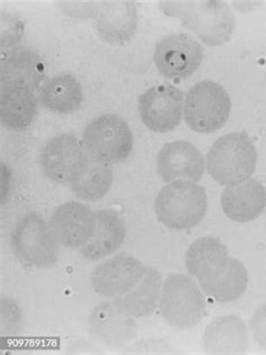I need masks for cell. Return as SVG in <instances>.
Returning <instances> with one entry per match:
<instances>
[{"instance_id":"83f0119b","label":"cell","mask_w":266,"mask_h":355,"mask_svg":"<svg viewBox=\"0 0 266 355\" xmlns=\"http://www.w3.org/2000/svg\"><path fill=\"white\" fill-rule=\"evenodd\" d=\"M249 329L258 347L266 351V304L255 311Z\"/></svg>"},{"instance_id":"cb8c5ba5","label":"cell","mask_w":266,"mask_h":355,"mask_svg":"<svg viewBox=\"0 0 266 355\" xmlns=\"http://www.w3.org/2000/svg\"><path fill=\"white\" fill-rule=\"evenodd\" d=\"M44 74L41 58L26 48L15 49L1 62V83L25 85L35 90Z\"/></svg>"},{"instance_id":"ba28073f","label":"cell","mask_w":266,"mask_h":355,"mask_svg":"<svg viewBox=\"0 0 266 355\" xmlns=\"http://www.w3.org/2000/svg\"><path fill=\"white\" fill-rule=\"evenodd\" d=\"M89 166L90 159L82 141L69 134L53 137L41 153L42 170L57 184H73L86 173Z\"/></svg>"},{"instance_id":"d6986e66","label":"cell","mask_w":266,"mask_h":355,"mask_svg":"<svg viewBox=\"0 0 266 355\" xmlns=\"http://www.w3.org/2000/svg\"><path fill=\"white\" fill-rule=\"evenodd\" d=\"M126 235L123 219L109 209L96 211V227L91 239L80 249L81 254L88 260H99L121 248Z\"/></svg>"},{"instance_id":"e0dca14e","label":"cell","mask_w":266,"mask_h":355,"mask_svg":"<svg viewBox=\"0 0 266 355\" xmlns=\"http://www.w3.org/2000/svg\"><path fill=\"white\" fill-rule=\"evenodd\" d=\"M139 23L136 5L127 0L103 1L96 17L101 39L110 44H124L133 37Z\"/></svg>"},{"instance_id":"2e32d148","label":"cell","mask_w":266,"mask_h":355,"mask_svg":"<svg viewBox=\"0 0 266 355\" xmlns=\"http://www.w3.org/2000/svg\"><path fill=\"white\" fill-rule=\"evenodd\" d=\"M202 342L208 354H244L249 347V329L240 317L225 315L206 327Z\"/></svg>"},{"instance_id":"30bf717a","label":"cell","mask_w":266,"mask_h":355,"mask_svg":"<svg viewBox=\"0 0 266 355\" xmlns=\"http://www.w3.org/2000/svg\"><path fill=\"white\" fill-rule=\"evenodd\" d=\"M184 110V92L172 85L151 87L139 98L143 124L155 133H168L177 128L182 121Z\"/></svg>"},{"instance_id":"484cf974","label":"cell","mask_w":266,"mask_h":355,"mask_svg":"<svg viewBox=\"0 0 266 355\" xmlns=\"http://www.w3.org/2000/svg\"><path fill=\"white\" fill-rule=\"evenodd\" d=\"M59 8L62 9L63 12L70 17L86 18L97 17L103 6V1H57Z\"/></svg>"},{"instance_id":"7c38bea8","label":"cell","mask_w":266,"mask_h":355,"mask_svg":"<svg viewBox=\"0 0 266 355\" xmlns=\"http://www.w3.org/2000/svg\"><path fill=\"white\" fill-rule=\"evenodd\" d=\"M157 166L159 175L168 184L179 180L198 182L204 177L206 159L193 143L175 141L161 148Z\"/></svg>"},{"instance_id":"ffe728a7","label":"cell","mask_w":266,"mask_h":355,"mask_svg":"<svg viewBox=\"0 0 266 355\" xmlns=\"http://www.w3.org/2000/svg\"><path fill=\"white\" fill-rule=\"evenodd\" d=\"M226 246L216 237L204 236L189 246L186 253V266L197 280L211 278L226 269L229 262Z\"/></svg>"},{"instance_id":"44dd1931","label":"cell","mask_w":266,"mask_h":355,"mask_svg":"<svg viewBox=\"0 0 266 355\" xmlns=\"http://www.w3.org/2000/svg\"><path fill=\"white\" fill-rule=\"evenodd\" d=\"M162 287L160 272L151 266H145L139 284L124 296L114 298L113 302L134 318H142L151 315L160 304Z\"/></svg>"},{"instance_id":"9c48e42d","label":"cell","mask_w":266,"mask_h":355,"mask_svg":"<svg viewBox=\"0 0 266 355\" xmlns=\"http://www.w3.org/2000/svg\"><path fill=\"white\" fill-rule=\"evenodd\" d=\"M204 54V46L193 36L177 33L157 42L154 63L166 79H186L198 70Z\"/></svg>"},{"instance_id":"ac0fdd59","label":"cell","mask_w":266,"mask_h":355,"mask_svg":"<svg viewBox=\"0 0 266 355\" xmlns=\"http://www.w3.org/2000/svg\"><path fill=\"white\" fill-rule=\"evenodd\" d=\"M39 112L34 90L25 85L1 83L0 119L10 130H24L32 124Z\"/></svg>"},{"instance_id":"277c9868","label":"cell","mask_w":266,"mask_h":355,"mask_svg":"<svg viewBox=\"0 0 266 355\" xmlns=\"http://www.w3.org/2000/svg\"><path fill=\"white\" fill-rule=\"evenodd\" d=\"M10 246L16 258L30 268H50L59 259V243L39 214L28 213L12 228Z\"/></svg>"},{"instance_id":"3957f363","label":"cell","mask_w":266,"mask_h":355,"mask_svg":"<svg viewBox=\"0 0 266 355\" xmlns=\"http://www.w3.org/2000/svg\"><path fill=\"white\" fill-rule=\"evenodd\" d=\"M207 193L193 181L179 180L163 187L155 199V213L163 225L184 231L198 225L206 216Z\"/></svg>"},{"instance_id":"7402d4cb","label":"cell","mask_w":266,"mask_h":355,"mask_svg":"<svg viewBox=\"0 0 266 355\" xmlns=\"http://www.w3.org/2000/svg\"><path fill=\"white\" fill-rule=\"evenodd\" d=\"M82 87L71 74H57L43 83L39 90L42 106L60 115H68L80 108Z\"/></svg>"},{"instance_id":"5bb4252c","label":"cell","mask_w":266,"mask_h":355,"mask_svg":"<svg viewBox=\"0 0 266 355\" xmlns=\"http://www.w3.org/2000/svg\"><path fill=\"white\" fill-rule=\"evenodd\" d=\"M89 333L108 347H121L136 338L134 317L125 313L114 302H101L89 317Z\"/></svg>"},{"instance_id":"6da1fadb","label":"cell","mask_w":266,"mask_h":355,"mask_svg":"<svg viewBox=\"0 0 266 355\" xmlns=\"http://www.w3.org/2000/svg\"><path fill=\"white\" fill-rule=\"evenodd\" d=\"M159 6L209 46L225 44L235 30L234 12L222 0H173L161 1Z\"/></svg>"},{"instance_id":"8fae6325","label":"cell","mask_w":266,"mask_h":355,"mask_svg":"<svg viewBox=\"0 0 266 355\" xmlns=\"http://www.w3.org/2000/svg\"><path fill=\"white\" fill-rule=\"evenodd\" d=\"M145 271V266L130 257L121 253L114 258L104 261L90 275L94 291L107 298L124 296L132 291Z\"/></svg>"},{"instance_id":"8992f818","label":"cell","mask_w":266,"mask_h":355,"mask_svg":"<svg viewBox=\"0 0 266 355\" xmlns=\"http://www.w3.org/2000/svg\"><path fill=\"white\" fill-rule=\"evenodd\" d=\"M82 144L92 159L109 166L117 164L127 160L132 153L133 132L121 116L105 114L85 128Z\"/></svg>"},{"instance_id":"9a60e30c","label":"cell","mask_w":266,"mask_h":355,"mask_svg":"<svg viewBox=\"0 0 266 355\" xmlns=\"http://www.w3.org/2000/svg\"><path fill=\"white\" fill-rule=\"evenodd\" d=\"M222 209L228 218L249 223L260 216L266 208V189L255 179L226 187L220 198Z\"/></svg>"},{"instance_id":"d4e9b609","label":"cell","mask_w":266,"mask_h":355,"mask_svg":"<svg viewBox=\"0 0 266 355\" xmlns=\"http://www.w3.org/2000/svg\"><path fill=\"white\" fill-rule=\"evenodd\" d=\"M114 172L109 164L92 159L88 170L79 180L70 184L78 198L95 202L104 198L113 184Z\"/></svg>"},{"instance_id":"4316f807","label":"cell","mask_w":266,"mask_h":355,"mask_svg":"<svg viewBox=\"0 0 266 355\" xmlns=\"http://www.w3.org/2000/svg\"><path fill=\"white\" fill-rule=\"evenodd\" d=\"M23 24L17 18L8 14L1 16V48L9 49L21 42Z\"/></svg>"},{"instance_id":"4fadbf2b","label":"cell","mask_w":266,"mask_h":355,"mask_svg":"<svg viewBox=\"0 0 266 355\" xmlns=\"http://www.w3.org/2000/svg\"><path fill=\"white\" fill-rule=\"evenodd\" d=\"M50 227L60 245L81 249L94 234L96 213L80 202H64L54 210Z\"/></svg>"},{"instance_id":"603a6c76","label":"cell","mask_w":266,"mask_h":355,"mask_svg":"<svg viewBox=\"0 0 266 355\" xmlns=\"http://www.w3.org/2000/svg\"><path fill=\"white\" fill-rule=\"evenodd\" d=\"M202 293L215 302H234L242 297L249 284V273L245 266L235 258L229 259L228 266L222 272L211 278L198 280Z\"/></svg>"},{"instance_id":"52a82bcc","label":"cell","mask_w":266,"mask_h":355,"mask_svg":"<svg viewBox=\"0 0 266 355\" xmlns=\"http://www.w3.org/2000/svg\"><path fill=\"white\" fill-rule=\"evenodd\" d=\"M231 110V97L219 83L200 81L186 92L184 119L195 133L210 134L220 130L227 123Z\"/></svg>"},{"instance_id":"5b68a950","label":"cell","mask_w":266,"mask_h":355,"mask_svg":"<svg viewBox=\"0 0 266 355\" xmlns=\"http://www.w3.org/2000/svg\"><path fill=\"white\" fill-rule=\"evenodd\" d=\"M160 311L164 322L173 329H193L206 314L202 288L189 275H170L163 284Z\"/></svg>"},{"instance_id":"7a4b0ae2","label":"cell","mask_w":266,"mask_h":355,"mask_svg":"<svg viewBox=\"0 0 266 355\" xmlns=\"http://www.w3.org/2000/svg\"><path fill=\"white\" fill-rule=\"evenodd\" d=\"M258 162V151L246 132L219 137L206 157L210 177L222 186H234L251 179Z\"/></svg>"}]
</instances>
